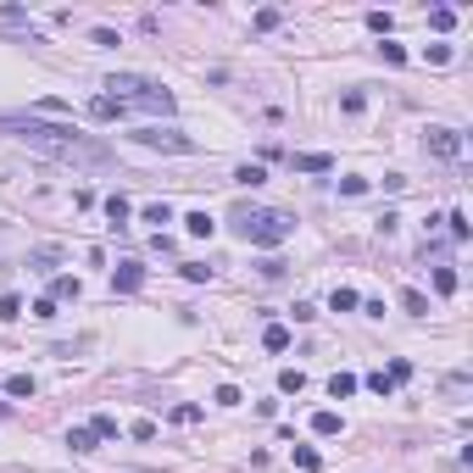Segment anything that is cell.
Masks as SVG:
<instances>
[{
  "label": "cell",
  "instance_id": "cell-1",
  "mask_svg": "<svg viewBox=\"0 0 473 473\" xmlns=\"http://www.w3.org/2000/svg\"><path fill=\"white\" fill-rule=\"evenodd\" d=\"M0 128H6L11 140H22V145L45 151V156L67 161V167H112V151H106L100 140L79 134L73 123H45V117H0Z\"/></svg>",
  "mask_w": 473,
  "mask_h": 473
},
{
  "label": "cell",
  "instance_id": "cell-2",
  "mask_svg": "<svg viewBox=\"0 0 473 473\" xmlns=\"http://www.w3.org/2000/svg\"><path fill=\"white\" fill-rule=\"evenodd\" d=\"M106 100H117L123 112H128V106H134V112H156V117L173 112V89H161L156 79H140V73H112V79H106Z\"/></svg>",
  "mask_w": 473,
  "mask_h": 473
},
{
  "label": "cell",
  "instance_id": "cell-3",
  "mask_svg": "<svg viewBox=\"0 0 473 473\" xmlns=\"http://www.w3.org/2000/svg\"><path fill=\"white\" fill-rule=\"evenodd\" d=\"M234 234L245 245H284L295 234V218L290 212H234Z\"/></svg>",
  "mask_w": 473,
  "mask_h": 473
},
{
  "label": "cell",
  "instance_id": "cell-4",
  "mask_svg": "<svg viewBox=\"0 0 473 473\" xmlns=\"http://www.w3.org/2000/svg\"><path fill=\"white\" fill-rule=\"evenodd\" d=\"M134 140H140V145H145V151H167V156H189V151H195V140H189V134H178V128H140V134H134Z\"/></svg>",
  "mask_w": 473,
  "mask_h": 473
},
{
  "label": "cell",
  "instance_id": "cell-5",
  "mask_svg": "<svg viewBox=\"0 0 473 473\" xmlns=\"http://www.w3.org/2000/svg\"><path fill=\"white\" fill-rule=\"evenodd\" d=\"M423 151L451 161V156H462V134H457V128H446V123H434V128L423 134Z\"/></svg>",
  "mask_w": 473,
  "mask_h": 473
},
{
  "label": "cell",
  "instance_id": "cell-6",
  "mask_svg": "<svg viewBox=\"0 0 473 473\" xmlns=\"http://www.w3.org/2000/svg\"><path fill=\"white\" fill-rule=\"evenodd\" d=\"M140 284H145V267H140V262H117V273H112V290H117V295H134Z\"/></svg>",
  "mask_w": 473,
  "mask_h": 473
},
{
  "label": "cell",
  "instance_id": "cell-7",
  "mask_svg": "<svg viewBox=\"0 0 473 473\" xmlns=\"http://www.w3.org/2000/svg\"><path fill=\"white\" fill-rule=\"evenodd\" d=\"M290 167H295V173H328L334 161L323 156V151H295V156H290Z\"/></svg>",
  "mask_w": 473,
  "mask_h": 473
},
{
  "label": "cell",
  "instance_id": "cell-8",
  "mask_svg": "<svg viewBox=\"0 0 473 473\" xmlns=\"http://www.w3.org/2000/svg\"><path fill=\"white\" fill-rule=\"evenodd\" d=\"M84 284L73 279V273H62V279H51V301H79Z\"/></svg>",
  "mask_w": 473,
  "mask_h": 473
},
{
  "label": "cell",
  "instance_id": "cell-9",
  "mask_svg": "<svg viewBox=\"0 0 473 473\" xmlns=\"http://www.w3.org/2000/svg\"><path fill=\"white\" fill-rule=\"evenodd\" d=\"M328 307H334V312H357V307H362V295H357L351 284H334V295H328Z\"/></svg>",
  "mask_w": 473,
  "mask_h": 473
},
{
  "label": "cell",
  "instance_id": "cell-10",
  "mask_svg": "<svg viewBox=\"0 0 473 473\" xmlns=\"http://www.w3.org/2000/svg\"><path fill=\"white\" fill-rule=\"evenodd\" d=\"M89 117H95V123H112V117H123V106L106 100V95H95V100H89Z\"/></svg>",
  "mask_w": 473,
  "mask_h": 473
},
{
  "label": "cell",
  "instance_id": "cell-11",
  "mask_svg": "<svg viewBox=\"0 0 473 473\" xmlns=\"http://www.w3.org/2000/svg\"><path fill=\"white\" fill-rule=\"evenodd\" d=\"M262 345H267V351H290V328H284V323H267V328H262Z\"/></svg>",
  "mask_w": 473,
  "mask_h": 473
},
{
  "label": "cell",
  "instance_id": "cell-12",
  "mask_svg": "<svg viewBox=\"0 0 473 473\" xmlns=\"http://www.w3.org/2000/svg\"><path fill=\"white\" fill-rule=\"evenodd\" d=\"M401 312H412V317H429V295H423V290H401Z\"/></svg>",
  "mask_w": 473,
  "mask_h": 473
},
{
  "label": "cell",
  "instance_id": "cell-13",
  "mask_svg": "<svg viewBox=\"0 0 473 473\" xmlns=\"http://www.w3.org/2000/svg\"><path fill=\"white\" fill-rule=\"evenodd\" d=\"M312 434H323V440H328V434H340V412H328V406L312 412Z\"/></svg>",
  "mask_w": 473,
  "mask_h": 473
},
{
  "label": "cell",
  "instance_id": "cell-14",
  "mask_svg": "<svg viewBox=\"0 0 473 473\" xmlns=\"http://www.w3.org/2000/svg\"><path fill=\"white\" fill-rule=\"evenodd\" d=\"M429 28H434V34H451V28H457V11H451V6H434V11H429Z\"/></svg>",
  "mask_w": 473,
  "mask_h": 473
},
{
  "label": "cell",
  "instance_id": "cell-15",
  "mask_svg": "<svg viewBox=\"0 0 473 473\" xmlns=\"http://www.w3.org/2000/svg\"><path fill=\"white\" fill-rule=\"evenodd\" d=\"M128 212H134V206H128L123 195H106V218H112V229H123V223H128Z\"/></svg>",
  "mask_w": 473,
  "mask_h": 473
},
{
  "label": "cell",
  "instance_id": "cell-16",
  "mask_svg": "<svg viewBox=\"0 0 473 473\" xmlns=\"http://www.w3.org/2000/svg\"><path fill=\"white\" fill-rule=\"evenodd\" d=\"M89 429H95V440H117V418H112V412H95Z\"/></svg>",
  "mask_w": 473,
  "mask_h": 473
},
{
  "label": "cell",
  "instance_id": "cell-17",
  "mask_svg": "<svg viewBox=\"0 0 473 473\" xmlns=\"http://www.w3.org/2000/svg\"><path fill=\"white\" fill-rule=\"evenodd\" d=\"M279 390H284V395H301V390H307V373H301V368H284V373H279Z\"/></svg>",
  "mask_w": 473,
  "mask_h": 473
},
{
  "label": "cell",
  "instance_id": "cell-18",
  "mask_svg": "<svg viewBox=\"0 0 473 473\" xmlns=\"http://www.w3.org/2000/svg\"><path fill=\"white\" fill-rule=\"evenodd\" d=\"M328 395H334V401L357 395V373H334V379H328Z\"/></svg>",
  "mask_w": 473,
  "mask_h": 473
},
{
  "label": "cell",
  "instance_id": "cell-19",
  "mask_svg": "<svg viewBox=\"0 0 473 473\" xmlns=\"http://www.w3.org/2000/svg\"><path fill=\"white\" fill-rule=\"evenodd\" d=\"M6 395H17V401H34V379H28V373H11V379H6Z\"/></svg>",
  "mask_w": 473,
  "mask_h": 473
},
{
  "label": "cell",
  "instance_id": "cell-20",
  "mask_svg": "<svg viewBox=\"0 0 473 473\" xmlns=\"http://www.w3.org/2000/svg\"><path fill=\"white\" fill-rule=\"evenodd\" d=\"M234 184H245V189H256V184H267V173H262L256 161H245V167L234 173Z\"/></svg>",
  "mask_w": 473,
  "mask_h": 473
},
{
  "label": "cell",
  "instance_id": "cell-21",
  "mask_svg": "<svg viewBox=\"0 0 473 473\" xmlns=\"http://www.w3.org/2000/svg\"><path fill=\"white\" fill-rule=\"evenodd\" d=\"M184 229H189V234H195V239H206V234H212V229H218V223H212L206 212H189V218H184Z\"/></svg>",
  "mask_w": 473,
  "mask_h": 473
},
{
  "label": "cell",
  "instance_id": "cell-22",
  "mask_svg": "<svg viewBox=\"0 0 473 473\" xmlns=\"http://www.w3.org/2000/svg\"><path fill=\"white\" fill-rule=\"evenodd\" d=\"M67 446H73V451H95L100 440H95V429H67Z\"/></svg>",
  "mask_w": 473,
  "mask_h": 473
},
{
  "label": "cell",
  "instance_id": "cell-23",
  "mask_svg": "<svg viewBox=\"0 0 473 473\" xmlns=\"http://www.w3.org/2000/svg\"><path fill=\"white\" fill-rule=\"evenodd\" d=\"M11 317H22V295L6 290V295H0V323H11Z\"/></svg>",
  "mask_w": 473,
  "mask_h": 473
},
{
  "label": "cell",
  "instance_id": "cell-24",
  "mask_svg": "<svg viewBox=\"0 0 473 473\" xmlns=\"http://www.w3.org/2000/svg\"><path fill=\"white\" fill-rule=\"evenodd\" d=\"M295 468H307V473H317V468H323V457H317L312 446H295Z\"/></svg>",
  "mask_w": 473,
  "mask_h": 473
},
{
  "label": "cell",
  "instance_id": "cell-25",
  "mask_svg": "<svg viewBox=\"0 0 473 473\" xmlns=\"http://www.w3.org/2000/svg\"><path fill=\"white\" fill-rule=\"evenodd\" d=\"M423 56H429L434 67H446V62H451V45H446V39H434V45H423Z\"/></svg>",
  "mask_w": 473,
  "mask_h": 473
},
{
  "label": "cell",
  "instance_id": "cell-26",
  "mask_svg": "<svg viewBox=\"0 0 473 473\" xmlns=\"http://www.w3.org/2000/svg\"><path fill=\"white\" fill-rule=\"evenodd\" d=\"M434 290H440V295H457V273H451V267H434Z\"/></svg>",
  "mask_w": 473,
  "mask_h": 473
},
{
  "label": "cell",
  "instance_id": "cell-27",
  "mask_svg": "<svg viewBox=\"0 0 473 473\" xmlns=\"http://www.w3.org/2000/svg\"><path fill=\"white\" fill-rule=\"evenodd\" d=\"M28 267H34V273H51V267H56V251H34Z\"/></svg>",
  "mask_w": 473,
  "mask_h": 473
},
{
  "label": "cell",
  "instance_id": "cell-28",
  "mask_svg": "<svg viewBox=\"0 0 473 473\" xmlns=\"http://www.w3.org/2000/svg\"><path fill=\"white\" fill-rule=\"evenodd\" d=\"M184 279H189V284H206L212 267H206V262H184Z\"/></svg>",
  "mask_w": 473,
  "mask_h": 473
},
{
  "label": "cell",
  "instance_id": "cell-29",
  "mask_svg": "<svg viewBox=\"0 0 473 473\" xmlns=\"http://www.w3.org/2000/svg\"><path fill=\"white\" fill-rule=\"evenodd\" d=\"M173 423H201V406H195V401H184V406H173Z\"/></svg>",
  "mask_w": 473,
  "mask_h": 473
},
{
  "label": "cell",
  "instance_id": "cell-30",
  "mask_svg": "<svg viewBox=\"0 0 473 473\" xmlns=\"http://www.w3.org/2000/svg\"><path fill=\"white\" fill-rule=\"evenodd\" d=\"M145 223H173V212H167V201H151V206H145Z\"/></svg>",
  "mask_w": 473,
  "mask_h": 473
},
{
  "label": "cell",
  "instance_id": "cell-31",
  "mask_svg": "<svg viewBox=\"0 0 473 473\" xmlns=\"http://www.w3.org/2000/svg\"><path fill=\"white\" fill-rule=\"evenodd\" d=\"M212 401H218V406H239V390H234V385H218V390H212Z\"/></svg>",
  "mask_w": 473,
  "mask_h": 473
},
{
  "label": "cell",
  "instance_id": "cell-32",
  "mask_svg": "<svg viewBox=\"0 0 473 473\" xmlns=\"http://www.w3.org/2000/svg\"><path fill=\"white\" fill-rule=\"evenodd\" d=\"M128 434H134V440H156V423H151V418H140V423H128Z\"/></svg>",
  "mask_w": 473,
  "mask_h": 473
},
{
  "label": "cell",
  "instance_id": "cell-33",
  "mask_svg": "<svg viewBox=\"0 0 473 473\" xmlns=\"http://www.w3.org/2000/svg\"><path fill=\"white\" fill-rule=\"evenodd\" d=\"M446 229H451V239H468V218H462V212H451V218H446Z\"/></svg>",
  "mask_w": 473,
  "mask_h": 473
},
{
  "label": "cell",
  "instance_id": "cell-34",
  "mask_svg": "<svg viewBox=\"0 0 473 473\" xmlns=\"http://www.w3.org/2000/svg\"><path fill=\"white\" fill-rule=\"evenodd\" d=\"M379 56H385V62H390V67H401V62H406V51H401V45H390V39H385V45H379Z\"/></svg>",
  "mask_w": 473,
  "mask_h": 473
},
{
  "label": "cell",
  "instance_id": "cell-35",
  "mask_svg": "<svg viewBox=\"0 0 473 473\" xmlns=\"http://www.w3.org/2000/svg\"><path fill=\"white\" fill-rule=\"evenodd\" d=\"M368 28L373 34H390V11H368Z\"/></svg>",
  "mask_w": 473,
  "mask_h": 473
},
{
  "label": "cell",
  "instance_id": "cell-36",
  "mask_svg": "<svg viewBox=\"0 0 473 473\" xmlns=\"http://www.w3.org/2000/svg\"><path fill=\"white\" fill-rule=\"evenodd\" d=\"M368 390H379V395H390L395 385H390V373H368Z\"/></svg>",
  "mask_w": 473,
  "mask_h": 473
},
{
  "label": "cell",
  "instance_id": "cell-37",
  "mask_svg": "<svg viewBox=\"0 0 473 473\" xmlns=\"http://www.w3.org/2000/svg\"><path fill=\"white\" fill-rule=\"evenodd\" d=\"M6 412H11V406H6V401H0V418H6Z\"/></svg>",
  "mask_w": 473,
  "mask_h": 473
}]
</instances>
